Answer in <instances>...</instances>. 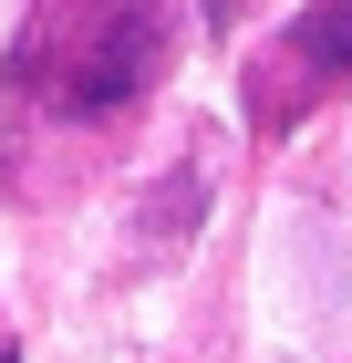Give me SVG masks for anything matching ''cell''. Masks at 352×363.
I'll return each instance as SVG.
<instances>
[{
	"mask_svg": "<svg viewBox=\"0 0 352 363\" xmlns=\"http://www.w3.org/2000/svg\"><path fill=\"white\" fill-rule=\"evenodd\" d=\"M300 73H311V84H342L352 73V0H322V11H300Z\"/></svg>",
	"mask_w": 352,
	"mask_h": 363,
	"instance_id": "cell-2",
	"label": "cell"
},
{
	"mask_svg": "<svg viewBox=\"0 0 352 363\" xmlns=\"http://www.w3.org/2000/svg\"><path fill=\"white\" fill-rule=\"evenodd\" d=\"M42 31H52V73H42V94H52L62 114H104L125 104V94L156 84V62H166V11L156 0H114V21L73 31V11H42Z\"/></svg>",
	"mask_w": 352,
	"mask_h": 363,
	"instance_id": "cell-1",
	"label": "cell"
}]
</instances>
